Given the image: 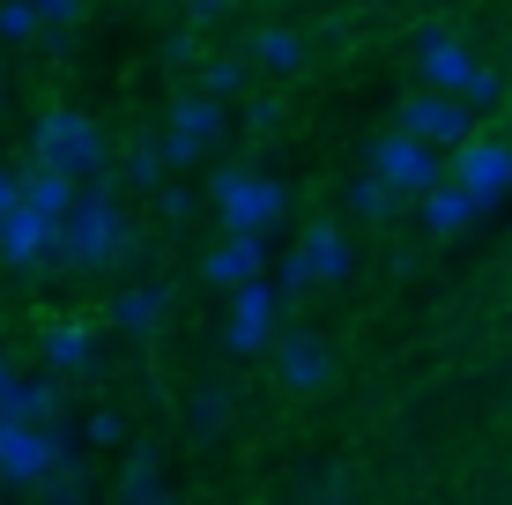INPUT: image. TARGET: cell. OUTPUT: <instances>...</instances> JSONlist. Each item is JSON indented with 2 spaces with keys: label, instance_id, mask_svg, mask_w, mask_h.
Returning a JSON list of instances; mask_svg holds the SVG:
<instances>
[{
  "label": "cell",
  "instance_id": "cell-1",
  "mask_svg": "<svg viewBox=\"0 0 512 505\" xmlns=\"http://www.w3.org/2000/svg\"><path fill=\"white\" fill-rule=\"evenodd\" d=\"M134 253H141V238H134L127 208L112 201V186H104V179H90L75 194V208L60 216V253H52V268L104 275V268H119V260H134Z\"/></svg>",
  "mask_w": 512,
  "mask_h": 505
},
{
  "label": "cell",
  "instance_id": "cell-2",
  "mask_svg": "<svg viewBox=\"0 0 512 505\" xmlns=\"http://www.w3.org/2000/svg\"><path fill=\"white\" fill-rule=\"evenodd\" d=\"M30 156L52 164V171H67V179H82V186L112 171V156H104V127L90 112H75V104H52L38 127H30Z\"/></svg>",
  "mask_w": 512,
  "mask_h": 505
},
{
  "label": "cell",
  "instance_id": "cell-3",
  "mask_svg": "<svg viewBox=\"0 0 512 505\" xmlns=\"http://www.w3.org/2000/svg\"><path fill=\"white\" fill-rule=\"evenodd\" d=\"M416 75L431 82V90H453V97H468L475 112L505 104V75H498V67H483V60H475V52H468L461 38H453V30H438V23L416 38Z\"/></svg>",
  "mask_w": 512,
  "mask_h": 505
},
{
  "label": "cell",
  "instance_id": "cell-4",
  "mask_svg": "<svg viewBox=\"0 0 512 505\" xmlns=\"http://www.w3.org/2000/svg\"><path fill=\"white\" fill-rule=\"evenodd\" d=\"M208 208L223 216V231H260L268 238L282 216H290V186L268 179V171L253 164H223L216 179H208Z\"/></svg>",
  "mask_w": 512,
  "mask_h": 505
},
{
  "label": "cell",
  "instance_id": "cell-5",
  "mask_svg": "<svg viewBox=\"0 0 512 505\" xmlns=\"http://www.w3.org/2000/svg\"><path fill=\"white\" fill-rule=\"evenodd\" d=\"M67 454H75L67 424H23V416H8L0 424V491H38Z\"/></svg>",
  "mask_w": 512,
  "mask_h": 505
},
{
  "label": "cell",
  "instance_id": "cell-6",
  "mask_svg": "<svg viewBox=\"0 0 512 505\" xmlns=\"http://www.w3.org/2000/svg\"><path fill=\"white\" fill-rule=\"evenodd\" d=\"M282 283L275 275H253V283H238L231 290V312H223V350L231 357H260V350H275V335H282Z\"/></svg>",
  "mask_w": 512,
  "mask_h": 505
},
{
  "label": "cell",
  "instance_id": "cell-7",
  "mask_svg": "<svg viewBox=\"0 0 512 505\" xmlns=\"http://www.w3.org/2000/svg\"><path fill=\"white\" fill-rule=\"evenodd\" d=\"M349 275H357V246L334 223H312L290 246V260L275 268V283H282V298H297V290H327V283H349Z\"/></svg>",
  "mask_w": 512,
  "mask_h": 505
},
{
  "label": "cell",
  "instance_id": "cell-8",
  "mask_svg": "<svg viewBox=\"0 0 512 505\" xmlns=\"http://www.w3.org/2000/svg\"><path fill=\"white\" fill-rule=\"evenodd\" d=\"M372 171L386 186H401L409 201H423L438 179H446V164H438V149L423 142V134H409V127H394V134H379L372 142Z\"/></svg>",
  "mask_w": 512,
  "mask_h": 505
},
{
  "label": "cell",
  "instance_id": "cell-9",
  "mask_svg": "<svg viewBox=\"0 0 512 505\" xmlns=\"http://www.w3.org/2000/svg\"><path fill=\"white\" fill-rule=\"evenodd\" d=\"M401 127L423 134L431 149H461L468 134H475V104H468V97H453V90H431V82H423V90H416L409 104H401Z\"/></svg>",
  "mask_w": 512,
  "mask_h": 505
},
{
  "label": "cell",
  "instance_id": "cell-10",
  "mask_svg": "<svg viewBox=\"0 0 512 505\" xmlns=\"http://www.w3.org/2000/svg\"><path fill=\"white\" fill-rule=\"evenodd\" d=\"M52 253H60V223H52V216H38L30 201L0 216V268L38 275V268H52Z\"/></svg>",
  "mask_w": 512,
  "mask_h": 505
},
{
  "label": "cell",
  "instance_id": "cell-11",
  "mask_svg": "<svg viewBox=\"0 0 512 505\" xmlns=\"http://www.w3.org/2000/svg\"><path fill=\"white\" fill-rule=\"evenodd\" d=\"M453 179L498 208L512 194V142H498V134H468V142L453 149Z\"/></svg>",
  "mask_w": 512,
  "mask_h": 505
},
{
  "label": "cell",
  "instance_id": "cell-12",
  "mask_svg": "<svg viewBox=\"0 0 512 505\" xmlns=\"http://www.w3.org/2000/svg\"><path fill=\"white\" fill-rule=\"evenodd\" d=\"M97 350H104V327L97 320H45L38 327V364L60 379H82L97 372Z\"/></svg>",
  "mask_w": 512,
  "mask_h": 505
},
{
  "label": "cell",
  "instance_id": "cell-13",
  "mask_svg": "<svg viewBox=\"0 0 512 505\" xmlns=\"http://www.w3.org/2000/svg\"><path fill=\"white\" fill-rule=\"evenodd\" d=\"M275 379H282V394H327L334 387V350L320 335H275Z\"/></svg>",
  "mask_w": 512,
  "mask_h": 505
},
{
  "label": "cell",
  "instance_id": "cell-14",
  "mask_svg": "<svg viewBox=\"0 0 512 505\" xmlns=\"http://www.w3.org/2000/svg\"><path fill=\"white\" fill-rule=\"evenodd\" d=\"M201 275L231 298L238 283H253V275H268V238L260 231H223V246H208V260H201Z\"/></svg>",
  "mask_w": 512,
  "mask_h": 505
},
{
  "label": "cell",
  "instance_id": "cell-15",
  "mask_svg": "<svg viewBox=\"0 0 512 505\" xmlns=\"http://www.w3.org/2000/svg\"><path fill=\"white\" fill-rule=\"evenodd\" d=\"M164 127H171V134H186V142L208 156V149L223 142V134H231V104H223V97H208V90H193V97H171Z\"/></svg>",
  "mask_w": 512,
  "mask_h": 505
},
{
  "label": "cell",
  "instance_id": "cell-16",
  "mask_svg": "<svg viewBox=\"0 0 512 505\" xmlns=\"http://www.w3.org/2000/svg\"><path fill=\"white\" fill-rule=\"evenodd\" d=\"M416 208H423V223H431L438 238H461L468 223H483V216H490V201H483V194H468V186L453 179V171H446V179H438Z\"/></svg>",
  "mask_w": 512,
  "mask_h": 505
},
{
  "label": "cell",
  "instance_id": "cell-17",
  "mask_svg": "<svg viewBox=\"0 0 512 505\" xmlns=\"http://www.w3.org/2000/svg\"><path fill=\"white\" fill-rule=\"evenodd\" d=\"M0 409H8V416H23V424H67V394H60V372H45V379H23V372H8V387H0Z\"/></svg>",
  "mask_w": 512,
  "mask_h": 505
},
{
  "label": "cell",
  "instance_id": "cell-18",
  "mask_svg": "<svg viewBox=\"0 0 512 505\" xmlns=\"http://www.w3.org/2000/svg\"><path fill=\"white\" fill-rule=\"evenodd\" d=\"M164 312H171V283H134V290L112 298V327L134 335V342H149L156 327H164Z\"/></svg>",
  "mask_w": 512,
  "mask_h": 505
},
{
  "label": "cell",
  "instance_id": "cell-19",
  "mask_svg": "<svg viewBox=\"0 0 512 505\" xmlns=\"http://www.w3.org/2000/svg\"><path fill=\"white\" fill-rule=\"evenodd\" d=\"M119 505H179V491L164 483V454L156 446H134L127 468H119Z\"/></svg>",
  "mask_w": 512,
  "mask_h": 505
},
{
  "label": "cell",
  "instance_id": "cell-20",
  "mask_svg": "<svg viewBox=\"0 0 512 505\" xmlns=\"http://www.w3.org/2000/svg\"><path fill=\"white\" fill-rule=\"evenodd\" d=\"M75 194H82V179H67V171H52V164H38V156H30V171H23V201L38 208V216L60 223L67 208H75Z\"/></svg>",
  "mask_w": 512,
  "mask_h": 505
},
{
  "label": "cell",
  "instance_id": "cell-21",
  "mask_svg": "<svg viewBox=\"0 0 512 505\" xmlns=\"http://www.w3.org/2000/svg\"><path fill=\"white\" fill-rule=\"evenodd\" d=\"M253 67H268V75H297L305 67V38L297 30H282V23H268V30H253Z\"/></svg>",
  "mask_w": 512,
  "mask_h": 505
},
{
  "label": "cell",
  "instance_id": "cell-22",
  "mask_svg": "<svg viewBox=\"0 0 512 505\" xmlns=\"http://www.w3.org/2000/svg\"><path fill=\"white\" fill-rule=\"evenodd\" d=\"M245 82H253V52H208L201 60V90L208 97L231 104V97H245Z\"/></svg>",
  "mask_w": 512,
  "mask_h": 505
},
{
  "label": "cell",
  "instance_id": "cell-23",
  "mask_svg": "<svg viewBox=\"0 0 512 505\" xmlns=\"http://www.w3.org/2000/svg\"><path fill=\"white\" fill-rule=\"evenodd\" d=\"M401 201H409V194H401V186H386V179H379V171H364V179H357V186H349V208H357V216H364V223H386V216H394V208H401Z\"/></svg>",
  "mask_w": 512,
  "mask_h": 505
},
{
  "label": "cell",
  "instance_id": "cell-24",
  "mask_svg": "<svg viewBox=\"0 0 512 505\" xmlns=\"http://www.w3.org/2000/svg\"><path fill=\"white\" fill-rule=\"evenodd\" d=\"M38 498H45V505H90V476H82V461L67 454V461L38 483Z\"/></svg>",
  "mask_w": 512,
  "mask_h": 505
},
{
  "label": "cell",
  "instance_id": "cell-25",
  "mask_svg": "<svg viewBox=\"0 0 512 505\" xmlns=\"http://www.w3.org/2000/svg\"><path fill=\"white\" fill-rule=\"evenodd\" d=\"M0 38H8V45L45 38V15H38V0H0Z\"/></svg>",
  "mask_w": 512,
  "mask_h": 505
},
{
  "label": "cell",
  "instance_id": "cell-26",
  "mask_svg": "<svg viewBox=\"0 0 512 505\" xmlns=\"http://www.w3.org/2000/svg\"><path fill=\"white\" fill-rule=\"evenodd\" d=\"M164 179H171V164H164V142H134V149H127V186H149V194H156Z\"/></svg>",
  "mask_w": 512,
  "mask_h": 505
},
{
  "label": "cell",
  "instance_id": "cell-27",
  "mask_svg": "<svg viewBox=\"0 0 512 505\" xmlns=\"http://www.w3.org/2000/svg\"><path fill=\"white\" fill-rule=\"evenodd\" d=\"M223 424H231V394H223V387H201V394H193V431H201V439H216Z\"/></svg>",
  "mask_w": 512,
  "mask_h": 505
},
{
  "label": "cell",
  "instance_id": "cell-28",
  "mask_svg": "<svg viewBox=\"0 0 512 505\" xmlns=\"http://www.w3.org/2000/svg\"><path fill=\"white\" fill-rule=\"evenodd\" d=\"M82 439H90V446H127V409H112V402H104V409H90Z\"/></svg>",
  "mask_w": 512,
  "mask_h": 505
},
{
  "label": "cell",
  "instance_id": "cell-29",
  "mask_svg": "<svg viewBox=\"0 0 512 505\" xmlns=\"http://www.w3.org/2000/svg\"><path fill=\"white\" fill-rule=\"evenodd\" d=\"M38 15H45V38H67V30L90 15V0H38Z\"/></svg>",
  "mask_w": 512,
  "mask_h": 505
},
{
  "label": "cell",
  "instance_id": "cell-30",
  "mask_svg": "<svg viewBox=\"0 0 512 505\" xmlns=\"http://www.w3.org/2000/svg\"><path fill=\"white\" fill-rule=\"evenodd\" d=\"M282 127V97H253L245 104V134H275Z\"/></svg>",
  "mask_w": 512,
  "mask_h": 505
},
{
  "label": "cell",
  "instance_id": "cell-31",
  "mask_svg": "<svg viewBox=\"0 0 512 505\" xmlns=\"http://www.w3.org/2000/svg\"><path fill=\"white\" fill-rule=\"evenodd\" d=\"M201 60V38H193V30H171L164 38V67H193Z\"/></svg>",
  "mask_w": 512,
  "mask_h": 505
},
{
  "label": "cell",
  "instance_id": "cell-32",
  "mask_svg": "<svg viewBox=\"0 0 512 505\" xmlns=\"http://www.w3.org/2000/svg\"><path fill=\"white\" fill-rule=\"evenodd\" d=\"M156 208H164V223H186V216H193V194L164 179V186H156Z\"/></svg>",
  "mask_w": 512,
  "mask_h": 505
},
{
  "label": "cell",
  "instance_id": "cell-33",
  "mask_svg": "<svg viewBox=\"0 0 512 505\" xmlns=\"http://www.w3.org/2000/svg\"><path fill=\"white\" fill-rule=\"evenodd\" d=\"M156 142H164V164H171V171H186V164H201V149H193V142H186V134H171V127H164V134H156Z\"/></svg>",
  "mask_w": 512,
  "mask_h": 505
},
{
  "label": "cell",
  "instance_id": "cell-34",
  "mask_svg": "<svg viewBox=\"0 0 512 505\" xmlns=\"http://www.w3.org/2000/svg\"><path fill=\"white\" fill-rule=\"evenodd\" d=\"M8 208H23V171L0 164V216H8Z\"/></svg>",
  "mask_w": 512,
  "mask_h": 505
},
{
  "label": "cell",
  "instance_id": "cell-35",
  "mask_svg": "<svg viewBox=\"0 0 512 505\" xmlns=\"http://www.w3.org/2000/svg\"><path fill=\"white\" fill-rule=\"evenodd\" d=\"M312 498H320V505H357V498L342 491V468H327V476H320V491H312Z\"/></svg>",
  "mask_w": 512,
  "mask_h": 505
},
{
  "label": "cell",
  "instance_id": "cell-36",
  "mask_svg": "<svg viewBox=\"0 0 512 505\" xmlns=\"http://www.w3.org/2000/svg\"><path fill=\"white\" fill-rule=\"evenodd\" d=\"M186 8H193V23H216V15L231 8V0H186Z\"/></svg>",
  "mask_w": 512,
  "mask_h": 505
},
{
  "label": "cell",
  "instance_id": "cell-37",
  "mask_svg": "<svg viewBox=\"0 0 512 505\" xmlns=\"http://www.w3.org/2000/svg\"><path fill=\"white\" fill-rule=\"evenodd\" d=\"M0 387H8V350H0Z\"/></svg>",
  "mask_w": 512,
  "mask_h": 505
}]
</instances>
